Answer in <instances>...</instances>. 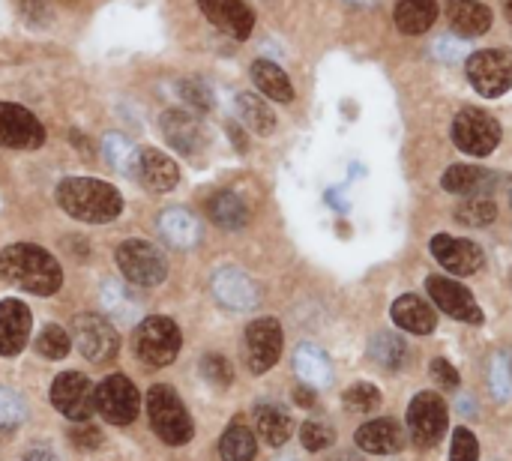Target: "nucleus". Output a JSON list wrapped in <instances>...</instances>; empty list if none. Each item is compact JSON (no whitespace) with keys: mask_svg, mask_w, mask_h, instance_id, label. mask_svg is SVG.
I'll list each match as a JSON object with an SVG mask.
<instances>
[{"mask_svg":"<svg viewBox=\"0 0 512 461\" xmlns=\"http://www.w3.org/2000/svg\"><path fill=\"white\" fill-rule=\"evenodd\" d=\"M0 276L9 285H18L39 297H48V294L60 291V285H63V270L54 261V255H48L45 249H39L33 243L6 246L0 252Z\"/></svg>","mask_w":512,"mask_h":461,"instance_id":"f257e3e1","label":"nucleus"},{"mask_svg":"<svg viewBox=\"0 0 512 461\" xmlns=\"http://www.w3.org/2000/svg\"><path fill=\"white\" fill-rule=\"evenodd\" d=\"M57 204L72 219L93 222V225L111 222L123 213L120 192L111 183L93 180V177H66L57 186Z\"/></svg>","mask_w":512,"mask_h":461,"instance_id":"f03ea898","label":"nucleus"},{"mask_svg":"<svg viewBox=\"0 0 512 461\" xmlns=\"http://www.w3.org/2000/svg\"><path fill=\"white\" fill-rule=\"evenodd\" d=\"M147 414H150V423H153V432L168 444V447H183L192 441V417L189 411L183 408L180 396L165 387V384H156L150 393H147Z\"/></svg>","mask_w":512,"mask_h":461,"instance_id":"7ed1b4c3","label":"nucleus"},{"mask_svg":"<svg viewBox=\"0 0 512 461\" xmlns=\"http://www.w3.org/2000/svg\"><path fill=\"white\" fill-rule=\"evenodd\" d=\"M180 327L171 318L153 315L144 318L135 336V351L138 360H144L147 366H171L180 354Z\"/></svg>","mask_w":512,"mask_h":461,"instance_id":"20e7f679","label":"nucleus"},{"mask_svg":"<svg viewBox=\"0 0 512 461\" xmlns=\"http://www.w3.org/2000/svg\"><path fill=\"white\" fill-rule=\"evenodd\" d=\"M453 141L468 156H489L501 144V123L480 108H462L453 120Z\"/></svg>","mask_w":512,"mask_h":461,"instance_id":"39448f33","label":"nucleus"},{"mask_svg":"<svg viewBox=\"0 0 512 461\" xmlns=\"http://www.w3.org/2000/svg\"><path fill=\"white\" fill-rule=\"evenodd\" d=\"M117 267H120V273L132 285H141V288H153V285H159L168 276L165 255L153 243H147V240H126V243H120L117 246Z\"/></svg>","mask_w":512,"mask_h":461,"instance_id":"423d86ee","label":"nucleus"},{"mask_svg":"<svg viewBox=\"0 0 512 461\" xmlns=\"http://www.w3.org/2000/svg\"><path fill=\"white\" fill-rule=\"evenodd\" d=\"M72 342L81 351V357L90 360V363H108L120 351V336H117L114 324L99 318V315H93V312L75 315V321H72Z\"/></svg>","mask_w":512,"mask_h":461,"instance_id":"0eeeda50","label":"nucleus"},{"mask_svg":"<svg viewBox=\"0 0 512 461\" xmlns=\"http://www.w3.org/2000/svg\"><path fill=\"white\" fill-rule=\"evenodd\" d=\"M468 78L477 87V93L495 99L504 96L512 87V54L504 48L477 51L468 60Z\"/></svg>","mask_w":512,"mask_h":461,"instance_id":"6e6552de","label":"nucleus"},{"mask_svg":"<svg viewBox=\"0 0 512 461\" xmlns=\"http://www.w3.org/2000/svg\"><path fill=\"white\" fill-rule=\"evenodd\" d=\"M96 411L114 426H129L141 411V396L126 375H111L96 387Z\"/></svg>","mask_w":512,"mask_h":461,"instance_id":"1a4fd4ad","label":"nucleus"},{"mask_svg":"<svg viewBox=\"0 0 512 461\" xmlns=\"http://www.w3.org/2000/svg\"><path fill=\"white\" fill-rule=\"evenodd\" d=\"M450 414L438 393H420L408 405V429L417 447H435L447 432Z\"/></svg>","mask_w":512,"mask_h":461,"instance_id":"9d476101","label":"nucleus"},{"mask_svg":"<svg viewBox=\"0 0 512 461\" xmlns=\"http://www.w3.org/2000/svg\"><path fill=\"white\" fill-rule=\"evenodd\" d=\"M51 405L75 423H84L96 411V390L81 372H63L51 384Z\"/></svg>","mask_w":512,"mask_h":461,"instance_id":"9b49d317","label":"nucleus"},{"mask_svg":"<svg viewBox=\"0 0 512 461\" xmlns=\"http://www.w3.org/2000/svg\"><path fill=\"white\" fill-rule=\"evenodd\" d=\"M282 345H285V336H282V327L276 318L252 321L246 330V366H249V372L252 375L270 372L282 357Z\"/></svg>","mask_w":512,"mask_h":461,"instance_id":"f8f14e48","label":"nucleus"},{"mask_svg":"<svg viewBox=\"0 0 512 461\" xmlns=\"http://www.w3.org/2000/svg\"><path fill=\"white\" fill-rule=\"evenodd\" d=\"M0 144L12 150H36L45 144V126L33 111L15 102H0Z\"/></svg>","mask_w":512,"mask_h":461,"instance_id":"ddd939ff","label":"nucleus"},{"mask_svg":"<svg viewBox=\"0 0 512 461\" xmlns=\"http://www.w3.org/2000/svg\"><path fill=\"white\" fill-rule=\"evenodd\" d=\"M426 291L432 297V303L447 312L450 318L456 321H465V324H483V312L474 300V294L459 285L456 279H444V276H429L426 282Z\"/></svg>","mask_w":512,"mask_h":461,"instance_id":"4468645a","label":"nucleus"},{"mask_svg":"<svg viewBox=\"0 0 512 461\" xmlns=\"http://www.w3.org/2000/svg\"><path fill=\"white\" fill-rule=\"evenodd\" d=\"M432 255L441 267H447L456 276H471V273L483 270V264H486V255L474 240H462V237H450V234L432 237Z\"/></svg>","mask_w":512,"mask_h":461,"instance_id":"2eb2a0df","label":"nucleus"},{"mask_svg":"<svg viewBox=\"0 0 512 461\" xmlns=\"http://www.w3.org/2000/svg\"><path fill=\"white\" fill-rule=\"evenodd\" d=\"M198 6L213 27L234 39H246L255 27V12L246 0H198Z\"/></svg>","mask_w":512,"mask_h":461,"instance_id":"dca6fc26","label":"nucleus"},{"mask_svg":"<svg viewBox=\"0 0 512 461\" xmlns=\"http://www.w3.org/2000/svg\"><path fill=\"white\" fill-rule=\"evenodd\" d=\"M213 294L225 309H234V312H246L258 306V285L252 282L249 273L237 267H225L213 276Z\"/></svg>","mask_w":512,"mask_h":461,"instance_id":"f3484780","label":"nucleus"},{"mask_svg":"<svg viewBox=\"0 0 512 461\" xmlns=\"http://www.w3.org/2000/svg\"><path fill=\"white\" fill-rule=\"evenodd\" d=\"M159 126H162L165 141L186 156H195L204 147V129H201L198 117H192L189 111L171 108L159 117Z\"/></svg>","mask_w":512,"mask_h":461,"instance_id":"a211bd4d","label":"nucleus"},{"mask_svg":"<svg viewBox=\"0 0 512 461\" xmlns=\"http://www.w3.org/2000/svg\"><path fill=\"white\" fill-rule=\"evenodd\" d=\"M99 303H102V309H105V315H108V321L114 327H132L141 318V300H138V294L126 282H120V279H108L102 285Z\"/></svg>","mask_w":512,"mask_h":461,"instance_id":"6ab92c4d","label":"nucleus"},{"mask_svg":"<svg viewBox=\"0 0 512 461\" xmlns=\"http://www.w3.org/2000/svg\"><path fill=\"white\" fill-rule=\"evenodd\" d=\"M30 336V309L21 300L0 303V357H15Z\"/></svg>","mask_w":512,"mask_h":461,"instance_id":"aec40b11","label":"nucleus"},{"mask_svg":"<svg viewBox=\"0 0 512 461\" xmlns=\"http://www.w3.org/2000/svg\"><path fill=\"white\" fill-rule=\"evenodd\" d=\"M357 447L372 456H393L405 447V429L396 420H372L357 429Z\"/></svg>","mask_w":512,"mask_h":461,"instance_id":"412c9836","label":"nucleus"},{"mask_svg":"<svg viewBox=\"0 0 512 461\" xmlns=\"http://www.w3.org/2000/svg\"><path fill=\"white\" fill-rule=\"evenodd\" d=\"M156 225H159L162 240L174 249H192L201 243V222L183 207H171V210L159 213Z\"/></svg>","mask_w":512,"mask_h":461,"instance_id":"4be33fe9","label":"nucleus"},{"mask_svg":"<svg viewBox=\"0 0 512 461\" xmlns=\"http://www.w3.org/2000/svg\"><path fill=\"white\" fill-rule=\"evenodd\" d=\"M138 180L150 189V192H171L180 180V168L174 159H168L162 150H141V162H138Z\"/></svg>","mask_w":512,"mask_h":461,"instance_id":"5701e85b","label":"nucleus"},{"mask_svg":"<svg viewBox=\"0 0 512 461\" xmlns=\"http://www.w3.org/2000/svg\"><path fill=\"white\" fill-rule=\"evenodd\" d=\"M393 321L408 330V333H417V336H429L435 327H438V315H435V306L426 303L423 297L417 294H405L393 303Z\"/></svg>","mask_w":512,"mask_h":461,"instance_id":"b1692460","label":"nucleus"},{"mask_svg":"<svg viewBox=\"0 0 512 461\" xmlns=\"http://www.w3.org/2000/svg\"><path fill=\"white\" fill-rule=\"evenodd\" d=\"M498 180H501V177L492 174V171H486V168H477V165H453V168L444 174L441 183H444V189L453 192V195H468V198H474V195L492 192Z\"/></svg>","mask_w":512,"mask_h":461,"instance_id":"393cba45","label":"nucleus"},{"mask_svg":"<svg viewBox=\"0 0 512 461\" xmlns=\"http://www.w3.org/2000/svg\"><path fill=\"white\" fill-rule=\"evenodd\" d=\"M447 15L453 30L462 36H483L492 27V9L477 0H450Z\"/></svg>","mask_w":512,"mask_h":461,"instance_id":"a878e982","label":"nucleus"},{"mask_svg":"<svg viewBox=\"0 0 512 461\" xmlns=\"http://www.w3.org/2000/svg\"><path fill=\"white\" fill-rule=\"evenodd\" d=\"M207 216L213 219V225L225 228V231H240L249 222V207L243 204L240 195L222 189L216 195H210L207 201Z\"/></svg>","mask_w":512,"mask_h":461,"instance_id":"bb28decb","label":"nucleus"},{"mask_svg":"<svg viewBox=\"0 0 512 461\" xmlns=\"http://www.w3.org/2000/svg\"><path fill=\"white\" fill-rule=\"evenodd\" d=\"M438 18L435 0H399L396 3V27L408 36L426 33Z\"/></svg>","mask_w":512,"mask_h":461,"instance_id":"cd10ccee","label":"nucleus"},{"mask_svg":"<svg viewBox=\"0 0 512 461\" xmlns=\"http://www.w3.org/2000/svg\"><path fill=\"white\" fill-rule=\"evenodd\" d=\"M255 426H258V435L267 447H282L294 432L291 417L279 405H258L255 408Z\"/></svg>","mask_w":512,"mask_h":461,"instance_id":"c85d7f7f","label":"nucleus"},{"mask_svg":"<svg viewBox=\"0 0 512 461\" xmlns=\"http://www.w3.org/2000/svg\"><path fill=\"white\" fill-rule=\"evenodd\" d=\"M252 81L258 84V90L264 96H270L276 102H291L294 99V87H291L288 75L273 60H255L252 63Z\"/></svg>","mask_w":512,"mask_h":461,"instance_id":"c756f323","label":"nucleus"},{"mask_svg":"<svg viewBox=\"0 0 512 461\" xmlns=\"http://www.w3.org/2000/svg\"><path fill=\"white\" fill-rule=\"evenodd\" d=\"M294 369L297 375L303 378V384L309 387H327L333 381V369H330V360L324 357L321 348L315 345H300L297 354H294Z\"/></svg>","mask_w":512,"mask_h":461,"instance_id":"7c9ffc66","label":"nucleus"},{"mask_svg":"<svg viewBox=\"0 0 512 461\" xmlns=\"http://www.w3.org/2000/svg\"><path fill=\"white\" fill-rule=\"evenodd\" d=\"M102 153L108 159L111 168H117L126 177H138V162H141V150L120 132H108L102 141Z\"/></svg>","mask_w":512,"mask_h":461,"instance_id":"2f4dec72","label":"nucleus"},{"mask_svg":"<svg viewBox=\"0 0 512 461\" xmlns=\"http://www.w3.org/2000/svg\"><path fill=\"white\" fill-rule=\"evenodd\" d=\"M237 114L258 135H270L273 126H276V117H273L270 105L261 96H255V93H240L237 96Z\"/></svg>","mask_w":512,"mask_h":461,"instance_id":"473e14b6","label":"nucleus"},{"mask_svg":"<svg viewBox=\"0 0 512 461\" xmlns=\"http://www.w3.org/2000/svg\"><path fill=\"white\" fill-rule=\"evenodd\" d=\"M255 453H258L255 435L243 423L228 426V432L219 441V456H222V461H252Z\"/></svg>","mask_w":512,"mask_h":461,"instance_id":"72a5a7b5","label":"nucleus"},{"mask_svg":"<svg viewBox=\"0 0 512 461\" xmlns=\"http://www.w3.org/2000/svg\"><path fill=\"white\" fill-rule=\"evenodd\" d=\"M456 219L471 228H486L498 219V207L489 195H474V198H465V204H459Z\"/></svg>","mask_w":512,"mask_h":461,"instance_id":"f704fd0d","label":"nucleus"},{"mask_svg":"<svg viewBox=\"0 0 512 461\" xmlns=\"http://www.w3.org/2000/svg\"><path fill=\"white\" fill-rule=\"evenodd\" d=\"M369 357L384 369H399L405 363V342L393 333H378L369 342Z\"/></svg>","mask_w":512,"mask_h":461,"instance_id":"c9c22d12","label":"nucleus"},{"mask_svg":"<svg viewBox=\"0 0 512 461\" xmlns=\"http://www.w3.org/2000/svg\"><path fill=\"white\" fill-rule=\"evenodd\" d=\"M36 351L45 360H63L69 354V333L63 327H57V324H48L36 339Z\"/></svg>","mask_w":512,"mask_h":461,"instance_id":"e433bc0d","label":"nucleus"},{"mask_svg":"<svg viewBox=\"0 0 512 461\" xmlns=\"http://www.w3.org/2000/svg\"><path fill=\"white\" fill-rule=\"evenodd\" d=\"M300 441H303V447H306L309 453H321V450L333 447L336 435H333L330 423L309 420V423H303V429H300Z\"/></svg>","mask_w":512,"mask_h":461,"instance_id":"4c0bfd02","label":"nucleus"},{"mask_svg":"<svg viewBox=\"0 0 512 461\" xmlns=\"http://www.w3.org/2000/svg\"><path fill=\"white\" fill-rule=\"evenodd\" d=\"M345 405H348L351 411L369 414V411L381 408V390L372 387V384H354V387L345 393Z\"/></svg>","mask_w":512,"mask_h":461,"instance_id":"58836bf2","label":"nucleus"},{"mask_svg":"<svg viewBox=\"0 0 512 461\" xmlns=\"http://www.w3.org/2000/svg\"><path fill=\"white\" fill-rule=\"evenodd\" d=\"M201 375H204L210 384H216V387H228V384L234 381L231 363H228L225 357H219V354H207V357L201 360Z\"/></svg>","mask_w":512,"mask_h":461,"instance_id":"ea45409f","label":"nucleus"},{"mask_svg":"<svg viewBox=\"0 0 512 461\" xmlns=\"http://www.w3.org/2000/svg\"><path fill=\"white\" fill-rule=\"evenodd\" d=\"M21 420H24V405H21V399H18L12 390L0 387V429H15Z\"/></svg>","mask_w":512,"mask_h":461,"instance_id":"a19ab883","label":"nucleus"},{"mask_svg":"<svg viewBox=\"0 0 512 461\" xmlns=\"http://www.w3.org/2000/svg\"><path fill=\"white\" fill-rule=\"evenodd\" d=\"M180 96L195 108V111H210L213 108V93H210V87L207 84H201V81H180Z\"/></svg>","mask_w":512,"mask_h":461,"instance_id":"79ce46f5","label":"nucleus"},{"mask_svg":"<svg viewBox=\"0 0 512 461\" xmlns=\"http://www.w3.org/2000/svg\"><path fill=\"white\" fill-rule=\"evenodd\" d=\"M69 441L78 447V450H99L102 447V441H105V435H102V429H96L93 423H75L72 429H69Z\"/></svg>","mask_w":512,"mask_h":461,"instance_id":"37998d69","label":"nucleus"},{"mask_svg":"<svg viewBox=\"0 0 512 461\" xmlns=\"http://www.w3.org/2000/svg\"><path fill=\"white\" fill-rule=\"evenodd\" d=\"M480 459V444L474 438V432L468 429H456L453 435V450H450V461H477Z\"/></svg>","mask_w":512,"mask_h":461,"instance_id":"c03bdc74","label":"nucleus"},{"mask_svg":"<svg viewBox=\"0 0 512 461\" xmlns=\"http://www.w3.org/2000/svg\"><path fill=\"white\" fill-rule=\"evenodd\" d=\"M432 375H435V381L444 387V390H459V372L447 363V360H432Z\"/></svg>","mask_w":512,"mask_h":461,"instance_id":"a18cd8bd","label":"nucleus"},{"mask_svg":"<svg viewBox=\"0 0 512 461\" xmlns=\"http://www.w3.org/2000/svg\"><path fill=\"white\" fill-rule=\"evenodd\" d=\"M495 375H492V387H495V393L498 396H507L510 393V384H512V363L507 357H498L495 360V369H492Z\"/></svg>","mask_w":512,"mask_h":461,"instance_id":"49530a36","label":"nucleus"},{"mask_svg":"<svg viewBox=\"0 0 512 461\" xmlns=\"http://www.w3.org/2000/svg\"><path fill=\"white\" fill-rule=\"evenodd\" d=\"M435 54H438L441 60H447V63H456V60L465 57V45H462L459 39H453V36H441V39L435 42Z\"/></svg>","mask_w":512,"mask_h":461,"instance_id":"de8ad7c7","label":"nucleus"},{"mask_svg":"<svg viewBox=\"0 0 512 461\" xmlns=\"http://www.w3.org/2000/svg\"><path fill=\"white\" fill-rule=\"evenodd\" d=\"M294 402H297L300 408H312V405H315V390H312L309 384L294 387Z\"/></svg>","mask_w":512,"mask_h":461,"instance_id":"09e8293b","label":"nucleus"},{"mask_svg":"<svg viewBox=\"0 0 512 461\" xmlns=\"http://www.w3.org/2000/svg\"><path fill=\"white\" fill-rule=\"evenodd\" d=\"M24 461H57L51 453H45V450H33V453H27Z\"/></svg>","mask_w":512,"mask_h":461,"instance_id":"8fccbe9b","label":"nucleus"},{"mask_svg":"<svg viewBox=\"0 0 512 461\" xmlns=\"http://www.w3.org/2000/svg\"><path fill=\"white\" fill-rule=\"evenodd\" d=\"M330 461H366V459H360L357 453H339V456H333Z\"/></svg>","mask_w":512,"mask_h":461,"instance_id":"3c124183","label":"nucleus"},{"mask_svg":"<svg viewBox=\"0 0 512 461\" xmlns=\"http://www.w3.org/2000/svg\"><path fill=\"white\" fill-rule=\"evenodd\" d=\"M504 12H507V18H510L512 24V0H504Z\"/></svg>","mask_w":512,"mask_h":461,"instance_id":"603ef678","label":"nucleus"},{"mask_svg":"<svg viewBox=\"0 0 512 461\" xmlns=\"http://www.w3.org/2000/svg\"><path fill=\"white\" fill-rule=\"evenodd\" d=\"M351 3H375V0H351Z\"/></svg>","mask_w":512,"mask_h":461,"instance_id":"864d4df0","label":"nucleus"},{"mask_svg":"<svg viewBox=\"0 0 512 461\" xmlns=\"http://www.w3.org/2000/svg\"><path fill=\"white\" fill-rule=\"evenodd\" d=\"M282 461H291V459H282Z\"/></svg>","mask_w":512,"mask_h":461,"instance_id":"5fc2aeb1","label":"nucleus"},{"mask_svg":"<svg viewBox=\"0 0 512 461\" xmlns=\"http://www.w3.org/2000/svg\"><path fill=\"white\" fill-rule=\"evenodd\" d=\"M510 282H512V273H510Z\"/></svg>","mask_w":512,"mask_h":461,"instance_id":"6e6d98bb","label":"nucleus"},{"mask_svg":"<svg viewBox=\"0 0 512 461\" xmlns=\"http://www.w3.org/2000/svg\"><path fill=\"white\" fill-rule=\"evenodd\" d=\"M510 201H512V192H510Z\"/></svg>","mask_w":512,"mask_h":461,"instance_id":"4d7b16f0","label":"nucleus"}]
</instances>
